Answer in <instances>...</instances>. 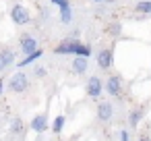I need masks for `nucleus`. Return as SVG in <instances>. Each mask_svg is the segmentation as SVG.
Here are the masks:
<instances>
[{
  "label": "nucleus",
  "instance_id": "obj_7",
  "mask_svg": "<svg viewBox=\"0 0 151 141\" xmlns=\"http://www.w3.org/2000/svg\"><path fill=\"white\" fill-rule=\"evenodd\" d=\"M112 116H114V106L110 102H99L97 104V118L101 122H110Z\"/></svg>",
  "mask_w": 151,
  "mask_h": 141
},
{
  "label": "nucleus",
  "instance_id": "obj_21",
  "mask_svg": "<svg viewBox=\"0 0 151 141\" xmlns=\"http://www.w3.org/2000/svg\"><path fill=\"white\" fill-rule=\"evenodd\" d=\"M118 139H120V141H130V139H128V131L122 129V131L118 133Z\"/></svg>",
  "mask_w": 151,
  "mask_h": 141
},
{
  "label": "nucleus",
  "instance_id": "obj_6",
  "mask_svg": "<svg viewBox=\"0 0 151 141\" xmlns=\"http://www.w3.org/2000/svg\"><path fill=\"white\" fill-rule=\"evenodd\" d=\"M106 91L110 93V95H120V91H122V77L120 75H112V77H108V81H106Z\"/></svg>",
  "mask_w": 151,
  "mask_h": 141
},
{
  "label": "nucleus",
  "instance_id": "obj_19",
  "mask_svg": "<svg viewBox=\"0 0 151 141\" xmlns=\"http://www.w3.org/2000/svg\"><path fill=\"white\" fill-rule=\"evenodd\" d=\"M33 75H35L37 79H44V77L48 75V71H46L44 67H35V71H33Z\"/></svg>",
  "mask_w": 151,
  "mask_h": 141
},
{
  "label": "nucleus",
  "instance_id": "obj_11",
  "mask_svg": "<svg viewBox=\"0 0 151 141\" xmlns=\"http://www.w3.org/2000/svg\"><path fill=\"white\" fill-rule=\"evenodd\" d=\"M87 67H89V58H85V56H73V64H70L73 73L83 75L87 71Z\"/></svg>",
  "mask_w": 151,
  "mask_h": 141
},
{
  "label": "nucleus",
  "instance_id": "obj_2",
  "mask_svg": "<svg viewBox=\"0 0 151 141\" xmlns=\"http://www.w3.org/2000/svg\"><path fill=\"white\" fill-rule=\"evenodd\" d=\"M11 19H13L15 25H27V23L31 21V13H29L27 7H23V4H15V7L11 9Z\"/></svg>",
  "mask_w": 151,
  "mask_h": 141
},
{
  "label": "nucleus",
  "instance_id": "obj_13",
  "mask_svg": "<svg viewBox=\"0 0 151 141\" xmlns=\"http://www.w3.org/2000/svg\"><path fill=\"white\" fill-rule=\"evenodd\" d=\"M143 118V110L141 108H134V110H130V116H128V124H130V129H139V120Z\"/></svg>",
  "mask_w": 151,
  "mask_h": 141
},
{
  "label": "nucleus",
  "instance_id": "obj_12",
  "mask_svg": "<svg viewBox=\"0 0 151 141\" xmlns=\"http://www.w3.org/2000/svg\"><path fill=\"white\" fill-rule=\"evenodd\" d=\"M42 54H44V50H42V48H37V50H35V52H31V54H25V58H23V60H19V62H17V67H19V69H25V67L33 64L37 58H42Z\"/></svg>",
  "mask_w": 151,
  "mask_h": 141
},
{
  "label": "nucleus",
  "instance_id": "obj_15",
  "mask_svg": "<svg viewBox=\"0 0 151 141\" xmlns=\"http://www.w3.org/2000/svg\"><path fill=\"white\" fill-rule=\"evenodd\" d=\"M64 122H66V118H64L62 114H60V116H56V118H54V122H52V127H50V129H52V133H54V135H60V133H62V129H64Z\"/></svg>",
  "mask_w": 151,
  "mask_h": 141
},
{
  "label": "nucleus",
  "instance_id": "obj_24",
  "mask_svg": "<svg viewBox=\"0 0 151 141\" xmlns=\"http://www.w3.org/2000/svg\"><path fill=\"white\" fill-rule=\"evenodd\" d=\"M139 141H151V137L149 135H143V137H139Z\"/></svg>",
  "mask_w": 151,
  "mask_h": 141
},
{
  "label": "nucleus",
  "instance_id": "obj_18",
  "mask_svg": "<svg viewBox=\"0 0 151 141\" xmlns=\"http://www.w3.org/2000/svg\"><path fill=\"white\" fill-rule=\"evenodd\" d=\"M106 31H108L110 35H120V33H122V25H120V23H112Z\"/></svg>",
  "mask_w": 151,
  "mask_h": 141
},
{
  "label": "nucleus",
  "instance_id": "obj_9",
  "mask_svg": "<svg viewBox=\"0 0 151 141\" xmlns=\"http://www.w3.org/2000/svg\"><path fill=\"white\" fill-rule=\"evenodd\" d=\"M48 127H50V124H48V114H46V112H42V114L33 116V120H31V131H35V133H40V135H42Z\"/></svg>",
  "mask_w": 151,
  "mask_h": 141
},
{
  "label": "nucleus",
  "instance_id": "obj_22",
  "mask_svg": "<svg viewBox=\"0 0 151 141\" xmlns=\"http://www.w3.org/2000/svg\"><path fill=\"white\" fill-rule=\"evenodd\" d=\"M68 40H79V29H73L70 35H68Z\"/></svg>",
  "mask_w": 151,
  "mask_h": 141
},
{
  "label": "nucleus",
  "instance_id": "obj_5",
  "mask_svg": "<svg viewBox=\"0 0 151 141\" xmlns=\"http://www.w3.org/2000/svg\"><path fill=\"white\" fill-rule=\"evenodd\" d=\"M79 44H81L79 40H64V42H60V44L54 48V54H70V56H75Z\"/></svg>",
  "mask_w": 151,
  "mask_h": 141
},
{
  "label": "nucleus",
  "instance_id": "obj_17",
  "mask_svg": "<svg viewBox=\"0 0 151 141\" xmlns=\"http://www.w3.org/2000/svg\"><path fill=\"white\" fill-rule=\"evenodd\" d=\"M11 133H15V135H21L23 131H25V124H23V120L21 118H13V122H11Z\"/></svg>",
  "mask_w": 151,
  "mask_h": 141
},
{
  "label": "nucleus",
  "instance_id": "obj_4",
  "mask_svg": "<svg viewBox=\"0 0 151 141\" xmlns=\"http://www.w3.org/2000/svg\"><path fill=\"white\" fill-rule=\"evenodd\" d=\"M112 64H114V54H112V50H110V48H101V50L97 52V67H99L101 71H108V69H112Z\"/></svg>",
  "mask_w": 151,
  "mask_h": 141
},
{
  "label": "nucleus",
  "instance_id": "obj_1",
  "mask_svg": "<svg viewBox=\"0 0 151 141\" xmlns=\"http://www.w3.org/2000/svg\"><path fill=\"white\" fill-rule=\"evenodd\" d=\"M27 87H29V77L23 71H17L9 79V89L15 91V93H23V91H27Z\"/></svg>",
  "mask_w": 151,
  "mask_h": 141
},
{
  "label": "nucleus",
  "instance_id": "obj_3",
  "mask_svg": "<svg viewBox=\"0 0 151 141\" xmlns=\"http://www.w3.org/2000/svg\"><path fill=\"white\" fill-rule=\"evenodd\" d=\"M85 91H87V95L89 98H93V100H97L101 93H104V81L99 79V77H89V81H87V85H85Z\"/></svg>",
  "mask_w": 151,
  "mask_h": 141
},
{
  "label": "nucleus",
  "instance_id": "obj_10",
  "mask_svg": "<svg viewBox=\"0 0 151 141\" xmlns=\"http://www.w3.org/2000/svg\"><path fill=\"white\" fill-rule=\"evenodd\" d=\"M11 64H15V52L11 48H2L0 50V73L4 69H9Z\"/></svg>",
  "mask_w": 151,
  "mask_h": 141
},
{
  "label": "nucleus",
  "instance_id": "obj_16",
  "mask_svg": "<svg viewBox=\"0 0 151 141\" xmlns=\"http://www.w3.org/2000/svg\"><path fill=\"white\" fill-rule=\"evenodd\" d=\"M134 11L143 13V15H151V0H141V2H137Z\"/></svg>",
  "mask_w": 151,
  "mask_h": 141
},
{
  "label": "nucleus",
  "instance_id": "obj_8",
  "mask_svg": "<svg viewBox=\"0 0 151 141\" xmlns=\"http://www.w3.org/2000/svg\"><path fill=\"white\" fill-rule=\"evenodd\" d=\"M19 46H21V52H23V54H31V52H35V50L40 48V46H37V40H35L33 35H27V33L21 35V44H19Z\"/></svg>",
  "mask_w": 151,
  "mask_h": 141
},
{
  "label": "nucleus",
  "instance_id": "obj_23",
  "mask_svg": "<svg viewBox=\"0 0 151 141\" xmlns=\"http://www.w3.org/2000/svg\"><path fill=\"white\" fill-rule=\"evenodd\" d=\"M2 91H4V79L0 77V95H2Z\"/></svg>",
  "mask_w": 151,
  "mask_h": 141
},
{
  "label": "nucleus",
  "instance_id": "obj_20",
  "mask_svg": "<svg viewBox=\"0 0 151 141\" xmlns=\"http://www.w3.org/2000/svg\"><path fill=\"white\" fill-rule=\"evenodd\" d=\"M50 2H52L54 7L60 9V7H64V4H70V0H50Z\"/></svg>",
  "mask_w": 151,
  "mask_h": 141
},
{
  "label": "nucleus",
  "instance_id": "obj_14",
  "mask_svg": "<svg viewBox=\"0 0 151 141\" xmlns=\"http://www.w3.org/2000/svg\"><path fill=\"white\" fill-rule=\"evenodd\" d=\"M60 21H62L64 25L73 23V9H70V4H64V7H60Z\"/></svg>",
  "mask_w": 151,
  "mask_h": 141
},
{
  "label": "nucleus",
  "instance_id": "obj_25",
  "mask_svg": "<svg viewBox=\"0 0 151 141\" xmlns=\"http://www.w3.org/2000/svg\"><path fill=\"white\" fill-rule=\"evenodd\" d=\"M95 2H112V0H95Z\"/></svg>",
  "mask_w": 151,
  "mask_h": 141
}]
</instances>
